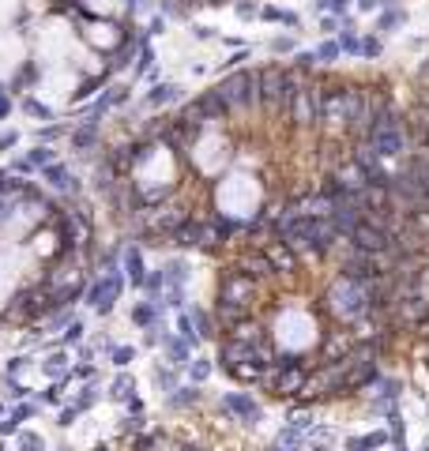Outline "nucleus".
Instances as JSON below:
<instances>
[{"mask_svg":"<svg viewBox=\"0 0 429 451\" xmlns=\"http://www.w3.org/2000/svg\"><path fill=\"white\" fill-rule=\"evenodd\" d=\"M241 271L249 278H264V275H272V271H275V263L267 260V252H256V256H245V260H241Z\"/></svg>","mask_w":429,"mask_h":451,"instance_id":"f8f14e48","label":"nucleus"},{"mask_svg":"<svg viewBox=\"0 0 429 451\" xmlns=\"http://www.w3.org/2000/svg\"><path fill=\"white\" fill-rule=\"evenodd\" d=\"M343 50H351V53H362V42H358L354 34H343Z\"/></svg>","mask_w":429,"mask_h":451,"instance_id":"473e14b6","label":"nucleus"},{"mask_svg":"<svg viewBox=\"0 0 429 451\" xmlns=\"http://www.w3.org/2000/svg\"><path fill=\"white\" fill-rule=\"evenodd\" d=\"M15 140H19V135H15V132H0V151L15 147Z\"/></svg>","mask_w":429,"mask_h":451,"instance_id":"72a5a7b5","label":"nucleus"},{"mask_svg":"<svg viewBox=\"0 0 429 451\" xmlns=\"http://www.w3.org/2000/svg\"><path fill=\"white\" fill-rule=\"evenodd\" d=\"M19 448H23V451H42V437H38V432H23V437H19Z\"/></svg>","mask_w":429,"mask_h":451,"instance_id":"5701e85b","label":"nucleus"},{"mask_svg":"<svg viewBox=\"0 0 429 451\" xmlns=\"http://www.w3.org/2000/svg\"><path fill=\"white\" fill-rule=\"evenodd\" d=\"M188 346H192L188 338H170V342H166V353H170L173 365H188V361H192L188 358Z\"/></svg>","mask_w":429,"mask_h":451,"instance_id":"2eb2a0df","label":"nucleus"},{"mask_svg":"<svg viewBox=\"0 0 429 451\" xmlns=\"http://www.w3.org/2000/svg\"><path fill=\"white\" fill-rule=\"evenodd\" d=\"M132 361V346H117L113 350V365H129Z\"/></svg>","mask_w":429,"mask_h":451,"instance_id":"7c9ffc66","label":"nucleus"},{"mask_svg":"<svg viewBox=\"0 0 429 451\" xmlns=\"http://www.w3.org/2000/svg\"><path fill=\"white\" fill-rule=\"evenodd\" d=\"M109 395H113V399H129V395H132V380H129V376H117L113 388H109Z\"/></svg>","mask_w":429,"mask_h":451,"instance_id":"4be33fe9","label":"nucleus"},{"mask_svg":"<svg viewBox=\"0 0 429 451\" xmlns=\"http://www.w3.org/2000/svg\"><path fill=\"white\" fill-rule=\"evenodd\" d=\"M45 181H50L53 188H60V192L72 188V173H68L65 166H50V169H45Z\"/></svg>","mask_w":429,"mask_h":451,"instance_id":"f3484780","label":"nucleus"},{"mask_svg":"<svg viewBox=\"0 0 429 451\" xmlns=\"http://www.w3.org/2000/svg\"><path fill=\"white\" fill-rule=\"evenodd\" d=\"M362 53H365V56H377V53H380V45L369 38V42H362Z\"/></svg>","mask_w":429,"mask_h":451,"instance_id":"4c0bfd02","label":"nucleus"},{"mask_svg":"<svg viewBox=\"0 0 429 451\" xmlns=\"http://www.w3.org/2000/svg\"><path fill=\"white\" fill-rule=\"evenodd\" d=\"M252 278L245 275V271H230L226 278H222V286H219V305H234V309H249V301H252Z\"/></svg>","mask_w":429,"mask_h":451,"instance_id":"423d86ee","label":"nucleus"},{"mask_svg":"<svg viewBox=\"0 0 429 451\" xmlns=\"http://www.w3.org/2000/svg\"><path fill=\"white\" fill-rule=\"evenodd\" d=\"M272 451H294V448H286V444H275Z\"/></svg>","mask_w":429,"mask_h":451,"instance_id":"37998d69","label":"nucleus"},{"mask_svg":"<svg viewBox=\"0 0 429 451\" xmlns=\"http://www.w3.org/2000/svg\"><path fill=\"white\" fill-rule=\"evenodd\" d=\"M395 23H399V12H388V15H384V19H380V27H384V30H388V27H395Z\"/></svg>","mask_w":429,"mask_h":451,"instance_id":"58836bf2","label":"nucleus"},{"mask_svg":"<svg viewBox=\"0 0 429 451\" xmlns=\"http://www.w3.org/2000/svg\"><path fill=\"white\" fill-rule=\"evenodd\" d=\"M132 320H136L140 327H151L155 324V305H136V309H132Z\"/></svg>","mask_w":429,"mask_h":451,"instance_id":"412c9836","label":"nucleus"},{"mask_svg":"<svg viewBox=\"0 0 429 451\" xmlns=\"http://www.w3.org/2000/svg\"><path fill=\"white\" fill-rule=\"evenodd\" d=\"M196 327H200V335H208L211 331V320L204 316V312H196Z\"/></svg>","mask_w":429,"mask_h":451,"instance_id":"c9c22d12","label":"nucleus"},{"mask_svg":"<svg viewBox=\"0 0 429 451\" xmlns=\"http://www.w3.org/2000/svg\"><path fill=\"white\" fill-rule=\"evenodd\" d=\"M305 388H309V376H305V368H301L298 358L275 361V373H272V391L275 395H298Z\"/></svg>","mask_w":429,"mask_h":451,"instance_id":"20e7f679","label":"nucleus"},{"mask_svg":"<svg viewBox=\"0 0 429 451\" xmlns=\"http://www.w3.org/2000/svg\"><path fill=\"white\" fill-rule=\"evenodd\" d=\"M226 410L230 414H237L241 421H260V406L249 399V395H241V391L226 395Z\"/></svg>","mask_w":429,"mask_h":451,"instance_id":"9b49d317","label":"nucleus"},{"mask_svg":"<svg viewBox=\"0 0 429 451\" xmlns=\"http://www.w3.org/2000/svg\"><path fill=\"white\" fill-rule=\"evenodd\" d=\"M219 94L226 98V106H249V102H260V72H234L230 79H222Z\"/></svg>","mask_w":429,"mask_h":451,"instance_id":"7ed1b4c3","label":"nucleus"},{"mask_svg":"<svg viewBox=\"0 0 429 451\" xmlns=\"http://www.w3.org/2000/svg\"><path fill=\"white\" fill-rule=\"evenodd\" d=\"M267 260L275 263V271H294V267H298V260H294V252L283 245V241H279V245H272V248H267Z\"/></svg>","mask_w":429,"mask_h":451,"instance_id":"4468645a","label":"nucleus"},{"mask_svg":"<svg viewBox=\"0 0 429 451\" xmlns=\"http://www.w3.org/2000/svg\"><path fill=\"white\" fill-rule=\"evenodd\" d=\"M336 56H339V45L336 42H324L320 50H316V60H336Z\"/></svg>","mask_w":429,"mask_h":451,"instance_id":"cd10ccee","label":"nucleus"},{"mask_svg":"<svg viewBox=\"0 0 429 451\" xmlns=\"http://www.w3.org/2000/svg\"><path fill=\"white\" fill-rule=\"evenodd\" d=\"M313 451H328V448H313Z\"/></svg>","mask_w":429,"mask_h":451,"instance_id":"c03bdc74","label":"nucleus"},{"mask_svg":"<svg viewBox=\"0 0 429 451\" xmlns=\"http://www.w3.org/2000/svg\"><path fill=\"white\" fill-rule=\"evenodd\" d=\"M151 60H155V53H151V45H147V50L140 53V72H147V68H151Z\"/></svg>","mask_w":429,"mask_h":451,"instance_id":"f704fd0d","label":"nucleus"},{"mask_svg":"<svg viewBox=\"0 0 429 451\" xmlns=\"http://www.w3.org/2000/svg\"><path fill=\"white\" fill-rule=\"evenodd\" d=\"M79 335H83V327H79V324H72V327H68V342H76Z\"/></svg>","mask_w":429,"mask_h":451,"instance_id":"79ce46f5","label":"nucleus"},{"mask_svg":"<svg viewBox=\"0 0 429 451\" xmlns=\"http://www.w3.org/2000/svg\"><path fill=\"white\" fill-rule=\"evenodd\" d=\"M298 64H301V68H309V64H316V53H298Z\"/></svg>","mask_w":429,"mask_h":451,"instance_id":"ea45409f","label":"nucleus"},{"mask_svg":"<svg viewBox=\"0 0 429 451\" xmlns=\"http://www.w3.org/2000/svg\"><path fill=\"white\" fill-rule=\"evenodd\" d=\"M94 140H98V128H94V120H91L87 128H79V132H76V147H79V151H87Z\"/></svg>","mask_w":429,"mask_h":451,"instance_id":"6ab92c4d","label":"nucleus"},{"mask_svg":"<svg viewBox=\"0 0 429 451\" xmlns=\"http://www.w3.org/2000/svg\"><path fill=\"white\" fill-rule=\"evenodd\" d=\"M346 109H351V87L320 91V120H328V124H346Z\"/></svg>","mask_w":429,"mask_h":451,"instance_id":"6e6552de","label":"nucleus"},{"mask_svg":"<svg viewBox=\"0 0 429 451\" xmlns=\"http://www.w3.org/2000/svg\"><path fill=\"white\" fill-rule=\"evenodd\" d=\"M403 147H407L403 124H399V117H395V109H388L384 117L377 120V128L369 132V151L377 158H392V155H399Z\"/></svg>","mask_w":429,"mask_h":451,"instance_id":"f03ea898","label":"nucleus"},{"mask_svg":"<svg viewBox=\"0 0 429 451\" xmlns=\"http://www.w3.org/2000/svg\"><path fill=\"white\" fill-rule=\"evenodd\" d=\"M351 248H358V252H392V248H395V237L384 230V226H377L373 219H365V222L351 233Z\"/></svg>","mask_w":429,"mask_h":451,"instance_id":"39448f33","label":"nucleus"},{"mask_svg":"<svg viewBox=\"0 0 429 451\" xmlns=\"http://www.w3.org/2000/svg\"><path fill=\"white\" fill-rule=\"evenodd\" d=\"M290 120L301 128L320 120V87H298V94L290 102Z\"/></svg>","mask_w":429,"mask_h":451,"instance_id":"0eeeda50","label":"nucleus"},{"mask_svg":"<svg viewBox=\"0 0 429 451\" xmlns=\"http://www.w3.org/2000/svg\"><path fill=\"white\" fill-rule=\"evenodd\" d=\"M290 45H294L290 38H275V42H272V50H275V53H286V50H290Z\"/></svg>","mask_w":429,"mask_h":451,"instance_id":"e433bc0d","label":"nucleus"},{"mask_svg":"<svg viewBox=\"0 0 429 451\" xmlns=\"http://www.w3.org/2000/svg\"><path fill=\"white\" fill-rule=\"evenodd\" d=\"M0 451H4V448H0Z\"/></svg>","mask_w":429,"mask_h":451,"instance_id":"a18cd8bd","label":"nucleus"},{"mask_svg":"<svg viewBox=\"0 0 429 451\" xmlns=\"http://www.w3.org/2000/svg\"><path fill=\"white\" fill-rule=\"evenodd\" d=\"M173 406H188V402H196V388H181L177 395H170Z\"/></svg>","mask_w":429,"mask_h":451,"instance_id":"b1692460","label":"nucleus"},{"mask_svg":"<svg viewBox=\"0 0 429 451\" xmlns=\"http://www.w3.org/2000/svg\"><path fill=\"white\" fill-rule=\"evenodd\" d=\"M121 286H124V278L113 271V275H106L102 282H94V286L87 289V301H91L94 309L102 312V316H106V312L113 309V301H117V294H121Z\"/></svg>","mask_w":429,"mask_h":451,"instance_id":"9d476101","label":"nucleus"},{"mask_svg":"<svg viewBox=\"0 0 429 451\" xmlns=\"http://www.w3.org/2000/svg\"><path fill=\"white\" fill-rule=\"evenodd\" d=\"M181 94V87H173V83H162V87H155V91L147 94V106H166V102H173Z\"/></svg>","mask_w":429,"mask_h":451,"instance_id":"dca6fc26","label":"nucleus"},{"mask_svg":"<svg viewBox=\"0 0 429 451\" xmlns=\"http://www.w3.org/2000/svg\"><path fill=\"white\" fill-rule=\"evenodd\" d=\"M23 109H27V113H30V117H42V120H45V117H50V109H45V106H42V102H34V98H27V102H23Z\"/></svg>","mask_w":429,"mask_h":451,"instance_id":"bb28decb","label":"nucleus"},{"mask_svg":"<svg viewBox=\"0 0 429 451\" xmlns=\"http://www.w3.org/2000/svg\"><path fill=\"white\" fill-rule=\"evenodd\" d=\"M173 237L181 241V245H208L211 241V233H208V226H196V222H185Z\"/></svg>","mask_w":429,"mask_h":451,"instance_id":"ddd939ff","label":"nucleus"},{"mask_svg":"<svg viewBox=\"0 0 429 451\" xmlns=\"http://www.w3.org/2000/svg\"><path fill=\"white\" fill-rule=\"evenodd\" d=\"M166 282H170L173 289H181V282H185V263H166Z\"/></svg>","mask_w":429,"mask_h":451,"instance_id":"aec40b11","label":"nucleus"},{"mask_svg":"<svg viewBox=\"0 0 429 451\" xmlns=\"http://www.w3.org/2000/svg\"><path fill=\"white\" fill-rule=\"evenodd\" d=\"M65 353H57V358H50V361H45V373H50V376H57V373H65Z\"/></svg>","mask_w":429,"mask_h":451,"instance_id":"c85d7f7f","label":"nucleus"},{"mask_svg":"<svg viewBox=\"0 0 429 451\" xmlns=\"http://www.w3.org/2000/svg\"><path fill=\"white\" fill-rule=\"evenodd\" d=\"M57 135H65V124H50V128H42V140H57Z\"/></svg>","mask_w":429,"mask_h":451,"instance_id":"2f4dec72","label":"nucleus"},{"mask_svg":"<svg viewBox=\"0 0 429 451\" xmlns=\"http://www.w3.org/2000/svg\"><path fill=\"white\" fill-rule=\"evenodd\" d=\"M124 260H129L132 282H136V286H147V275H143V260H140V252H136V248H129V256H124Z\"/></svg>","mask_w":429,"mask_h":451,"instance_id":"a211bd4d","label":"nucleus"},{"mask_svg":"<svg viewBox=\"0 0 429 451\" xmlns=\"http://www.w3.org/2000/svg\"><path fill=\"white\" fill-rule=\"evenodd\" d=\"M208 376H211V361H192V380L204 384Z\"/></svg>","mask_w":429,"mask_h":451,"instance_id":"a878e982","label":"nucleus"},{"mask_svg":"<svg viewBox=\"0 0 429 451\" xmlns=\"http://www.w3.org/2000/svg\"><path fill=\"white\" fill-rule=\"evenodd\" d=\"M298 87L301 83H294V76H290V72H283V68L260 72V102H264L267 109H283V106L290 109Z\"/></svg>","mask_w":429,"mask_h":451,"instance_id":"f257e3e1","label":"nucleus"},{"mask_svg":"<svg viewBox=\"0 0 429 451\" xmlns=\"http://www.w3.org/2000/svg\"><path fill=\"white\" fill-rule=\"evenodd\" d=\"M264 19H279V23H298V15H290V12H279V8H264Z\"/></svg>","mask_w":429,"mask_h":451,"instance_id":"393cba45","label":"nucleus"},{"mask_svg":"<svg viewBox=\"0 0 429 451\" xmlns=\"http://www.w3.org/2000/svg\"><path fill=\"white\" fill-rule=\"evenodd\" d=\"M50 158H53V151H50V147H38L34 155L27 158V162H30V166H45V162H50Z\"/></svg>","mask_w":429,"mask_h":451,"instance_id":"c756f323","label":"nucleus"},{"mask_svg":"<svg viewBox=\"0 0 429 451\" xmlns=\"http://www.w3.org/2000/svg\"><path fill=\"white\" fill-rule=\"evenodd\" d=\"M8 109H12V102H8V98H4V91H0V120L8 117Z\"/></svg>","mask_w":429,"mask_h":451,"instance_id":"a19ab883","label":"nucleus"},{"mask_svg":"<svg viewBox=\"0 0 429 451\" xmlns=\"http://www.w3.org/2000/svg\"><path fill=\"white\" fill-rule=\"evenodd\" d=\"M226 98H222L219 91H208V94H200V98L192 102V106L185 109V120H192V124H200V117H208V120H222L226 117Z\"/></svg>","mask_w":429,"mask_h":451,"instance_id":"1a4fd4ad","label":"nucleus"}]
</instances>
